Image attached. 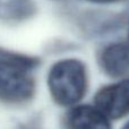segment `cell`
Segmentation results:
<instances>
[{"mask_svg": "<svg viewBox=\"0 0 129 129\" xmlns=\"http://www.w3.org/2000/svg\"><path fill=\"white\" fill-rule=\"evenodd\" d=\"M48 86L53 100L62 107L78 103L87 88L86 68L77 59H63L50 69Z\"/></svg>", "mask_w": 129, "mask_h": 129, "instance_id": "1", "label": "cell"}, {"mask_svg": "<svg viewBox=\"0 0 129 129\" xmlns=\"http://www.w3.org/2000/svg\"><path fill=\"white\" fill-rule=\"evenodd\" d=\"M34 64L29 59L0 57V101L18 104L34 95Z\"/></svg>", "mask_w": 129, "mask_h": 129, "instance_id": "2", "label": "cell"}, {"mask_svg": "<svg viewBox=\"0 0 129 129\" xmlns=\"http://www.w3.org/2000/svg\"><path fill=\"white\" fill-rule=\"evenodd\" d=\"M95 107L107 118L119 119L129 113V78L104 86L94 98Z\"/></svg>", "mask_w": 129, "mask_h": 129, "instance_id": "3", "label": "cell"}, {"mask_svg": "<svg viewBox=\"0 0 129 129\" xmlns=\"http://www.w3.org/2000/svg\"><path fill=\"white\" fill-rule=\"evenodd\" d=\"M108 119L96 107L78 105L66 114L64 125L67 129H111Z\"/></svg>", "mask_w": 129, "mask_h": 129, "instance_id": "4", "label": "cell"}, {"mask_svg": "<svg viewBox=\"0 0 129 129\" xmlns=\"http://www.w3.org/2000/svg\"><path fill=\"white\" fill-rule=\"evenodd\" d=\"M101 66L111 77L123 76L129 71V47L114 43L107 47L101 56Z\"/></svg>", "mask_w": 129, "mask_h": 129, "instance_id": "5", "label": "cell"}, {"mask_svg": "<svg viewBox=\"0 0 129 129\" xmlns=\"http://www.w3.org/2000/svg\"><path fill=\"white\" fill-rule=\"evenodd\" d=\"M28 10L27 0H0V18L13 20L22 18Z\"/></svg>", "mask_w": 129, "mask_h": 129, "instance_id": "6", "label": "cell"}, {"mask_svg": "<svg viewBox=\"0 0 129 129\" xmlns=\"http://www.w3.org/2000/svg\"><path fill=\"white\" fill-rule=\"evenodd\" d=\"M91 2H95V4H110V2L117 1V0H87Z\"/></svg>", "mask_w": 129, "mask_h": 129, "instance_id": "7", "label": "cell"}, {"mask_svg": "<svg viewBox=\"0 0 129 129\" xmlns=\"http://www.w3.org/2000/svg\"><path fill=\"white\" fill-rule=\"evenodd\" d=\"M122 129H129V122L127 123V125H125V127H123Z\"/></svg>", "mask_w": 129, "mask_h": 129, "instance_id": "8", "label": "cell"}, {"mask_svg": "<svg viewBox=\"0 0 129 129\" xmlns=\"http://www.w3.org/2000/svg\"><path fill=\"white\" fill-rule=\"evenodd\" d=\"M128 35H129V26H128Z\"/></svg>", "mask_w": 129, "mask_h": 129, "instance_id": "9", "label": "cell"}]
</instances>
